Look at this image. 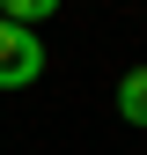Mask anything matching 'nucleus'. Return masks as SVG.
<instances>
[{"instance_id":"1","label":"nucleus","mask_w":147,"mask_h":155,"mask_svg":"<svg viewBox=\"0 0 147 155\" xmlns=\"http://www.w3.org/2000/svg\"><path fill=\"white\" fill-rule=\"evenodd\" d=\"M37 74H44V45H37V30L0 22V89H30Z\"/></svg>"},{"instance_id":"2","label":"nucleus","mask_w":147,"mask_h":155,"mask_svg":"<svg viewBox=\"0 0 147 155\" xmlns=\"http://www.w3.org/2000/svg\"><path fill=\"white\" fill-rule=\"evenodd\" d=\"M118 118H125V126H147V67H133V74L118 81Z\"/></svg>"},{"instance_id":"3","label":"nucleus","mask_w":147,"mask_h":155,"mask_svg":"<svg viewBox=\"0 0 147 155\" xmlns=\"http://www.w3.org/2000/svg\"><path fill=\"white\" fill-rule=\"evenodd\" d=\"M52 15H59V0H0V22H15V30H37Z\"/></svg>"}]
</instances>
